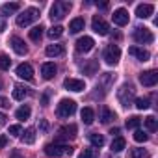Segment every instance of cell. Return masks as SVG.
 <instances>
[{"mask_svg": "<svg viewBox=\"0 0 158 158\" xmlns=\"http://www.w3.org/2000/svg\"><path fill=\"white\" fill-rule=\"evenodd\" d=\"M151 104H149V99H136V108L138 110H147Z\"/></svg>", "mask_w": 158, "mask_h": 158, "instance_id": "cell-37", "label": "cell"}, {"mask_svg": "<svg viewBox=\"0 0 158 158\" xmlns=\"http://www.w3.org/2000/svg\"><path fill=\"white\" fill-rule=\"evenodd\" d=\"M19 10H21V4H19V2H8V4H4V6H2V13H4V15L17 13Z\"/></svg>", "mask_w": 158, "mask_h": 158, "instance_id": "cell-21", "label": "cell"}, {"mask_svg": "<svg viewBox=\"0 0 158 158\" xmlns=\"http://www.w3.org/2000/svg\"><path fill=\"white\" fill-rule=\"evenodd\" d=\"M47 128H48V123L43 119V121H41V130H43V132H47Z\"/></svg>", "mask_w": 158, "mask_h": 158, "instance_id": "cell-45", "label": "cell"}, {"mask_svg": "<svg viewBox=\"0 0 158 158\" xmlns=\"http://www.w3.org/2000/svg\"><path fill=\"white\" fill-rule=\"evenodd\" d=\"M0 108H10V102L6 97H0Z\"/></svg>", "mask_w": 158, "mask_h": 158, "instance_id": "cell-40", "label": "cell"}, {"mask_svg": "<svg viewBox=\"0 0 158 158\" xmlns=\"http://www.w3.org/2000/svg\"><path fill=\"white\" fill-rule=\"evenodd\" d=\"M117 99H119L121 106L128 108V106L132 104V101H134V86H130V84L121 86V88L117 89Z\"/></svg>", "mask_w": 158, "mask_h": 158, "instance_id": "cell-3", "label": "cell"}, {"mask_svg": "<svg viewBox=\"0 0 158 158\" xmlns=\"http://www.w3.org/2000/svg\"><path fill=\"white\" fill-rule=\"evenodd\" d=\"M84 24H86V23H84V19H82V17H74V19L69 23V32H71V34H78V32H82V30H84Z\"/></svg>", "mask_w": 158, "mask_h": 158, "instance_id": "cell-19", "label": "cell"}, {"mask_svg": "<svg viewBox=\"0 0 158 158\" xmlns=\"http://www.w3.org/2000/svg\"><path fill=\"white\" fill-rule=\"evenodd\" d=\"M10 65H11L10 56H6V54L0 52V71H8V69H10Z\"/></svg>", "mask_w": 158, "mask_h": 158, "instance_id": "cell-33", "label": "cell"}, {"mask_svg": "<svg viewBox=\"0 0 158 158\" xmlns=\"http://www.w3.org/2000/svg\"><path fill=\"white\" fill-rule=\"evenodd\" d=\"M130 156H132V158H149V152H147L145 149L136 147V149H132V151H130Z\"/></svg>", "mask_w": 158, "mask_h": 158, "instance_id": "cell-34", "label": "cell"}, {"mask_svg": "<svg viewBox=\"0 0 158 158\" xmlns=\"http://www.w3.org/2000/svg\"><path fill=\"white\" fill-rule=\"evenodd\" d=\"M6 30V19H4V15H0V32H4Z\"/></svg>", "mask_w": 158, "mask_h": 158, "instance_id": "cell-41", "label": "cell"}, {"mask_svg": "<svg viewBox=\"0 0 158 158\" xmlns=\"http://www.w3.org/2000/svg\"><path fill=\"white\" fill-rule=\"evenodd\" d=\"M91 26H93V32H95V34H99V35H108V32H110V24H108L104 19H101L99 15H95V17H93Z\"/></svg>", "mask_w": 158, "mask_h": 158, "instance_id": "cell-8", "label": "cell"}, {"mask_svg": "<svg viewBox=\"0 0 158 158\" xmlns=\"http://www.w3.org/2000/svg\"><path fill=\"white\" fill-rule=\"evenodd\" d=\"M45 154L50 158H61V156H71L73 154V147L65 145V143H48L45 145Z\"/></svg>", "mask_w": 158, "mask_h": 158, "instance_id": "cell-1", "label": "cell"}, {"mask_svg": "<svg viewBox=\"0 0 158 158\" xmlns=\"http://www.w3.org/2000/svg\"><path fill=\"white\" fill-rule=\"evenodd\" d=\"M139 123H141V119H139L138 115H132V117L127 119V128H138Z\"/></svg>", "mask_w": 158, "mask_h": 158, "instance_id": "cell-35", "label": "cell"}, {"mask_svg": "<svg viewBox=\"0 0 158 158\" xmlns=\"http://www.w3.org/2000/svg\"><path fill=\"white\" fill-rule=\"evenodd\" d=\"M65 52V47L63 45H48L47 48H45V54L48 56V58H56V56H61Z\"/></svg>", "mask_w": 158, "mask_h": 158, "instance_id": "cell-20", "label": "cell"}, {"mask_svg": "<svg viewBox=\"0 0 158 158\" xmlns=\"http://www.w3.org/2000/svg\"><path fill=\"white\" fill-rule=\"evenodd\" d=\"M10 43H11V47H13V50H15V52H17L19 56H24V54L28 52V47H26V43H24V41H23L21 37H17V35H13Z\"/></svg>", "mask_w": 158, "mask_h": 158, "instance_id": "cell-14", "label": "cell"}, {"mask_svg": "<svg viewBox=\"0 0 158 158\" xmlns=\"http://www.w3.org/2000/svg\"><path fill=\"white\" fill-rule=\"evenodd\" d=\"M95 47V41H93V37H89V35H84V37H80L76 41V50L78 52H89L91 48Z\"/></svg>", "mask_w": 158, "mask_h": 158, "instance_id": "cell-10", "label": "cell"}, {"mask_svg": "<svg viewBox=\"0 0 158 158\" xmlns=\"http://www.w3.org/2000/svg\"><path fill=\"white\" fill-rule=\"evenodd\" d=\"M47 34H48V37H50V39H58V37H61V35H63V28H61V26H52Z\"/></svg>", "mask_w": 158, "mask_h": 158, "instance_id": "cell-32", "label": "cell"}, {"mask_svg": "<svg viewBox=\"0 0 158 158\" xmlns=\"http://www.w3.org/2000/svg\"><path fill=\"white\" fill-rule=\"evenodd\" d=\"M115 119V114L108 108V106H102L101 108V121L102 123H110V121H114Z\"/></svg>", "mask_w": 158, "mask_h": 158, "instance_id": "cell-22", "label": "cell"}, {"mask_svg": "<svg viewBox=\"0 0 158 158\" xmlns=\"http://www.w3.org/2000/svg\"><path fill=\"white\" fill-rule=\"evenodd\" d=\"M69 11H71V2H54V6L50 8V19L61 21Z\"/></svg>", "mask_w": 158, "mask_h": 158, "instance_id": "cell-4", "label": "cell"}, {"mask_svg": "<svg viewBox=\"0 0 158 158\" xmlns=\"http://www.w3.org/2000/svg\"><path fill=\"white\" fill-rule=\"evenodd\" d=\"M56 65L54 63H43L41 65V74H43V78H45V80H50V78H54V74H56Z\"/></svg>", "mask_w": 158, "mask_h": 158, "instance_id": "cell-18", "label": "cell"}, {"mask_svg": "<svg viewBox=\"0 0 158 158\" xmlns=\"http://www.w3.org/2000/svg\"><path fill=\"white\" fill-rule=\"evenodd\" d=\"M134 139H136L138 143H145V141L149 139V136H147L143 130H136V132H134Z\"/></svg>", "mask_w": 158, "mask_h": 158, "instance_id": "cell-36", "label": "cell"}, {"mask_svg": "<svg viewBox=\"0 0 158 158\" xmlns=\"http://www.w3.org/2000/svg\"><path fill=\"white\" fill-rule=\"evenodd\" d=\"M93 156V152H91V149H86L84 152H80V156H78V158H91Z\"/></svg>", "mask_w": 158, "mask_h": 158, "instance_id": "cell-39", "label": "cell"}, {"mask_svg": "<svg viewBox=\"0 0 158 158\" xmlns=\"http://www.w3.org/2000/svg\"><path fill=\"white\" fill-rule=\"evenodd\" d=\"M58 115L60 117H71L74 112H76V102L74 101H71V99H63V101H60V104H58Z\"/></svg>", "mask_w": 158, "mask_h": 158, "instance_id": "cell-5", "label": "cell"}, {"mask_svg": "<svg viewBox=\"0 0 158 158\" xmlns=\"http://www.w3.org/2000/svg\"><path fill=\"white\" fill-rule=\"evenodd\" d=\"M63 88L69 89V91H84L86 89V84L84 80H78V78H67V80L63 82Z\"/></svg>", "mask_w": 158, "mask_h": 158, "instance_id": "cell-11", "label": "cell"}, {"mask_svg": "<svg viewBox=\"0 0 158 158\" xmlns=\"http://www.w3.org/2000/svg\"><path fill=\"white\" fill-rule=\"evenodd\" d=\"M6 119H8V117H6L4 114H0V127H4V125H6Z\"/></svg>", "mask_w": 158, "mask_h": 158, "instance_id": "cell-44", "label": "cell"}, {"mask_svg": "<svg viewBox=\"0 0 158 158\" xmlns=\"http://www.w3.org/2000/svg\"><path fill=\"white\" fill-rule=\"evenodd\" d=\"M6 143H8V138H6V136H0V149L6 147Z\"/></svg>", "mask_w": 158, "mask_h": 158, "instance_id": "cell-42", "label": "cell"}, {"mask_svg": "<svg viewBox=\"0 0 158 158\" xmlns=\"http://www.w3.org/2000/svg\"><path fill=\"white\" fill-rule=\"evenodd\" d=\"M10 134H11V136H19V134H21V127H19V125H11V127H10Z\"/></svg>", "mask_w": 158, "mask_h": 158, "instance_id": "cell-38", "label": "cell"}, {"mask_svg": "<svg viewBox=\"0 0 158 158\" xmlns=\"http://www.w3.org/2000/svg\"><path fill=\"white\" fill-rule=\"evenodd\" d=\"M26 95H28V89H26L24 86H19V84H17V86L13 88V99H15V101H24Z\"/></svg>", "mask_w": 158, "mask_h": 158, "instance_id": "cell-24", "label": "cell"}, {"mask_svg": "<svg viewBox=\"0 0 158 158\" xmlns=\"http://www.w3.org/2000/svg\"><path fill=\"white\" fill-rule=\"evenodd\" d=\"M43 30H45V28H43L41 24H39V26H34V28L30 30V39L37 43V41H39V39L43 37Z\"/></svg>", "mask_w": 158, "mask_h": 158, "instance_id": "cell-27", "label": "cell"}, {"mask_svg": "<svg viewBox=\"0 0 158 158\" xmlns=\"http://www.w3.org/2000/svg\"><path fill=\"white\" fill-rule=\"evenodd\" d=\"M112 82H114V74H110V73H104L102 76H101V84H102V88H104V91L112 86Z\"/></svg>", "mask_w": 158, "mask_h": 158, "instance_id": "cell-31", "label": "cell"}, {"mask_svg": "<svg viewBox=\"0 0 158 158\" xmlns=\"http://www.w3.org/2000/svg\"><path fill=\"white\" fill-rule=\"evenodd\" d=\"M134 41L139 45H149L154 41V35L149 28H136L134 30Z\"/></svg>", "mask_w": 158, "mask_h": 158, "instance_id": "cell-7", "label": "cell"}, {"mask_svg": "<svg viewBox=\"0 0 158 158\" xmlns=\"http://www.w3.org/2000/svg\"><path fill=\"white\" fill-rule=\"evenodd\" d=\"M80 117H82V121H84L86 125H91L93 119H95V112H93L91 108H84V110L80 112Z\"/></svg>", "mask_w": 158, "mask_h": 158, "instance_id": "cell-25", "label": "cell"}, {"mask_svg": "<svg viewBox=\"0 0 158 158\" xmlns=\"http://www.w3.org/2000/svg\"><path fill=\"white\" fill-rule=\"evenodd\" d=\"M152 13H154V6H152V4H139V6L136 8V15H138L139 19H149Z\"/></svg>", "mask_w": 158, "mask_h": 158, "instance_id": "cell-15", "label": "cell"}, {"mask_svg": "<svg viewBox=\"0 0 158 158\" xmlns=\"http://www.w3.org/2000/svg\"><path fill=\"white\" fill-rule=\"evenodd\" d=\"M125 145H127V141H125V138H121V136H115V138L112 139V151H114V152H121V151L125 149Z\"/></svg>", "mask_w": 158, "mask_h": 158, "instance_id": "cell-23", "label": "cell"}, {"mask_svg": "<svg viewBox=\"0 0 158 158\" xmlns=\"http://www.w3.org/2000/svg\"><path fill=\"white\" fill-rule=\"evenodd\" d=\"M23 141L28 143V145H32L35 141V128H26L24 134H23Z\"/></svg>", "mask_w": 158, "mask_h": 158, "instance_id": "cell-30", "label": "cell"}, {"mask_svg": "<svg viewBox=\"0 0 158 158\" xmlns=\"http://www.w3.org/2000/svg\"><path fill=\"white\" fill-rule=\"evenodd\" d=\"M30 114H32L30 106H21V108L15 112V115H17V119H19V121H24V119H28V117H30Z\"/></svg>", "mask_w": 158, "mask_h": 158, "instance_id": "cell-28", "label": "cell"}, {"mask_svg": "<svg viewBox=\"0 0 158 158\" xmlns=\"http://www.w3.org/2000/svg\"><path fill=\"white\" fill-rule=\"evenodd\" d=\"M76 136V125H69V127H63V128H60L58 130V138L60 139H73Z\"/></svg>", "mask_w": 158, "mask_h": 158, "instance_id": "cell-17", "label": "cell"}, {"mask_svg": "<svg viewBox=\"0 0 158 158\" xmlns=\"http://www.w3.org/2000/svg\"><path fill=\"white\" fill-rule=\"evenodd\" d=\"M112 19H114V24H117V26H125V24H128V11H127L125 8H119V10L114 11Z\"/></svg>", "mask_w": 158, "mask_h": 158, "instance_id": "cell-12", "label": "cell"}, {"mask_svg": "<svg viewBox=\"0 0 158 158\" xmlns=\"http://www.w3.org/2000/svg\"><path fill=\"white\" fill-rule=\"evenodd\" d=\"M89 141H91L93 147H102L104 145V136L99 134V132H91L89 134Z\"/></svg>", "mask_w": 158, "mask_h": 158, "instance_id": "cell-26", "label": "cell"}, {"mask_svg": "<svg viewBox=\"0 0 158 158\" xmlns=\"http://www.w3.org/2000/svg\"><path fill=\"white\" fill-rule=\"evenodd\" d=\"M128 54H130V56H134V58H136V60H139V61H147V60L151 58V54H149L147 50L139 48V47H130V48H128Z\"/></svg>", "mask_w": 158, "mask_h": 158, "instance_id": "cell-16", "label": "cell"}, {"mask_svg": "<svg viewBox=\"0 0 158 158\" xmlns=\"http://www.w3.org/2000/svg\"><path fill=\"white\" fill-rule=\"evenodd\" d=\"M143 123H145V128H147L149 132H154V130L158 128V123H156V117H154V115L145 117V119H143Z\"/></svg>", "mask_w": 158, "mask_h": 158, "instance_id": "cell-29", "label": "cell"}, {"mask_svg": "<svg viewBox=\"0 0 158 158\" xmlns=\"http://www.w3.org/2000/svg\"><path fill=\"white\" fill-rule=\"evenodd\" d=\"M39 19V10L37 8H28V10H24L21 15H17V26H21V28H24V26H30L34 21H37Z\"/></svg>", "mask_w": 158, "mask_h": 158, "instance_id": "cell-2", "label": "cell"}, {"mask_svg": "<svg viewBox=\"0 0 158 158\" xmlns=\"http://www.w3.org/2000/svg\"><path fill=\"white\" fill-rule=\"evenodd\" d=\"M41 102H43V106H47V104H48V93H45V95L41 97Z\"/></svg>", "mask_w": 158, "mask_h": 158, "instance_id": "cell-43", "label": "cell"}, {"mask_svg": "<svg viewBox=\"0 0 158 158\" xmlns=\"http://www.w3.org/2000/svg\"><path fill=\"white\" fill-rule=\"evenodd\" d=\"M0 89H2V80H0Z\"/></svg>", "mask_w": 158, "mask_h": 158, "instance_id": "cell-46", "label": "cell"}, {"mask_svg": "<svg viewBox=\"0 0 158 158\" xmlns=\"http://www.w3.org/2000/svg\"><path fill=\"white\" fill-rule=\"evenodd\" d=\"M139 82H141L145 88L156 86V82H158V73H156V71H145V73H141V74H139Z\"/></svg>", "mask_w": 158, "mask_h": 158, "instance_id": "cell-9", "label": "cell"}, {"mask_svg": "<svg viewBox=\"0 0 158 158\" xmlns=\"http://www.w3.org/2000/svg\"><path fill=\"white\" fill-rule=\"evenodd\" d=\"M102 58H104V61H106L108 65H115V63L119 61V58H121V48H119L117 45H108V47L104 48Z\"/></svg>", "mask_w": 158, "mask_h": 158, "instance_id": "cell-6", "label": "cell"}, {"mask_svg": "<svg viewBox=\"0 0 158 158\" xmlns=\"http://www.w3.org/2000/svg\"><path fill=\"white\" fill-rule=\"evenodd\" d=\"M17 76L23 78V80H32L34 78V67L30 63H21L17 67Z\"/></svg>", "mask_w": 158, "mask_h": 158, "instance_id": "cell-13", "label": "cell"}]
</instances>
